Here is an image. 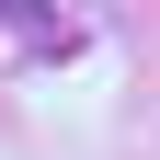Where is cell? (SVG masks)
I'll return each instance as SVG.
<instances>
[{
	"mask_svg": "<svg viewBox=\"0 0 160 160\" xmlns=\"http://www.w3.org/2000/svg\"><path fill=\"white\" fill-rule=\"evenodd\" d=\"M0 23H12V34H34V46H69V34H57V12H46V0H0Z\"/></svg>",
	"mask_w": 160,
	"mask_h": 160,
	"instance_id": "obj_1",
	"label": "cell"
}]
</instances>
